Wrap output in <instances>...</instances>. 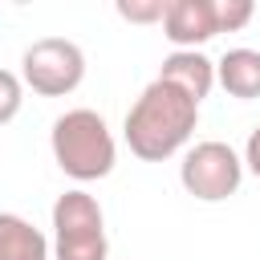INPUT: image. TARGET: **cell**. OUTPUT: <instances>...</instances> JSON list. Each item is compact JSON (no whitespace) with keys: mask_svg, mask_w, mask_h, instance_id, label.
<instances>
[{"mask_svg":"<svg viewBox=\"0 0 260 260\" xmlns=\"http://www.w3.org/2000/svg\"><path fill=\"white\" fill-rule=\"evenodd\" d=\"M219 32L215 24V0H171L162 16V37L175 49H199Z\"/></svg>","mask_w":260,"mask_h":260,"instance_id":"obj_6","label":"cell"},{"mask_svg":"<svg viewBox=\"0 0 260 260\" xmlns=\"http://www.w3.org/2000/svg\"><path fill=\"white\" fill-rule=\"evenodd\" d=\"M49 146H53V162L73 179V183H98L114 171V158H118V146H114V134L106 126V118L98 110H65L57 122H53V134H49Z\"/></svg>","mask_w":260,"mask_h":260,"instance_id":"obj_2","label":"cell"},{"mask_svg":"<svg viewBox=\"0 0 260 260\" xmlns=\"http://www.w3.org/2000/svg\"><path fill=\"white\" fill-rule=\"evenodd\" d=\"M195 122H199V102L187 98L179 85L154 77L138 98L134 106L126 110V146L134 158L142 162H162L171 154H179L191 134H195Z\"/></svg>","mask_w":260,"mask_h":260,"instance_id":"obj_1","label":"cell"},{"mask_svg":"<svg viewBox=\"0 0 260 260\" xmlns=\"http://www.w3.org/2000/svg\"><path fill=\"white\" fill-rule=\"evenodd\" d=\"M171 0H118V16L130 24H162Z\"/></svg>","mask_w":260,"mask_h":260,"instance_id":"obj_10","label":"cell"},{"mask_svg":"<svg viewBox=\"0 0 260 260\" xmlns=\"http://www.w3.org/2000/svg\"><path fill=\"white\" fill-rule=\"evenodd\" d=\"M110 240H106V215L102 203L73 187L57 195L53 203V260H106Z\"/></svg>","mask_w":260,"mask_h":260,"instance_id":"obj_3","label":"cell"},{"mask_svg":"<svg viewBox=\"0 0 260 260\" xmlns=\"http://www.w3.org/2000/svg\"><path fill=\"white\" fill-rule=\"evenodd\" d=\"M252 0H215V24L219 32H240L252 20Z\"/></svg>","mask_w":260,"mask_h":260,"instance_id":"obj_12","label":"cell"},{"mask_svg":"<svg viewBox=\"0 0 260 260\" xmlns=\"http://www.w3.org/2000/svg\"><path fill=\"white\" fill-rule=\"evenodd\" d=\"M215 81L240 102L260 98V49H228L215 61Z\"/></svg>","mask_w":260,"mask_h":260,"instance_id":"obj_9","label":"cell"},{"mask_svg":"<svg viewBox=\"0 0 260 260\" xmlns=\"http://www.w3.org/2000/svg\"><path fill=\"white\" fill-rule=\"evenodd\" d=\"M158 77L171 81V85H179L187 98L203 102V98L211 93V85H215V61H211L203 49H175V53L162 57Z\"/></svg>","mask_w":260,"mask_h":260,"instance_id":"obj_7","label":"cell"},{"mask_svg":"<svg viewBox=\"0 0 260 260\" xmlns=\"http://www.w3.org/2000/svg\"><path fill=\"white\" fill-rule=\"evenodd\" d=\"M240 158H244V171H252V175L260 179V126L248 134V142H244V154H240Z\"/></svg>","mask_w":260,"mask_h":260,"instance_id":"obj_13","label":"cell"},{"mask_svg":"<svg viewBox=\"0 0 260 260\" xmlns=\"http://www.w3.org/2000/svg\"><path fill=\"white\" fill-rule=\"evenodd\" d=\"M24 106V81L12 69H0V126H8Z\"/></svg>","mask_w":260,"mask_h":260,"instance_id":"obj_11","label":"cell"},{"mask_svg":"<svg viewBox=\"0 0 260 260\" xmlns=\"http://www.w3.org/2000/svg\"><path fill=\"white\" fill-rule=\"evenodd\" d=\"M179 183L199 203H223L244 183V158L228 142H219V138L195 142L183 154V162H179Z\"/></svg>","mask_w":260,"mask_h":260,"instance_id":"obj_5","label":"cell"},{"mask_svg":"<svg viewBox=\"0 0 260 260\" xmlns=\"http://www.w3.org/2000/svg\"><path fill=\"white\" fill-rule=\"evenodd\" d=\"M20 81L41 98H65L85 81V53L77 41L41 37L20 57Z\"/></svg>","mask_w":260,"mask_h":260,"instance_id":"obj_4","label":"cell"},{"mask_svg":"<svg viewBox=\"0 0 260 260\" xmlns=\"http://www.w3.org/2000/svg\"><path fill=\"white\" fill-rule=\"evenodd\" d=\"M53 244L16 211H0V260H49Z\"/></svg>","mask_w":260,"mask_h":260,"instance_id":"obj_8","label":"cell"}]
</instances>
